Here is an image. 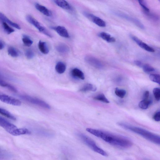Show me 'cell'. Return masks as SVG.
<instances>
[{
	"mask_svg": "<svg viewBox=\"0 0 160 160\" xmlns=\"http://www.w3.org/2000/svg\"><path fill=\"white\" fill-rule=\"evenodd\" d=\"M0 114L7 118L15 121L16 118L8 111L3 108H0Z\"/></svg>",
	"mask_w": 160,
	"mask_h": 160,
	"instance_id": "d4e9b609",
	"label": "cell"
},
{
	"mask_svg": "<svg viewBox=\"0 0 160 160\" xmlns=\"http://www.w3.org/2000/svg\"><path fill=\"white\" fill-rule=\"evenodd\" d=\"M139 3L142 7L147 12H149L150 10L146 6L144 1H139Z\"/></svg>",
	"mask_w": 160,
	"mask_h": 160,
	"instance_id": "e575fe53",
	"label": "cell"
},
{
	"mask_svg": "<svg viewBox=\"0 0 160 160\" xmlns=\"http://www.w3.org/2000/svg\"><path fill=\"white\" fill-rule=\"evenodd\" d=\"M150 96V92L149 91H146L144 92L143 95V100H148Z\"/></svg>",
	"mask_w": 160,
	"mask_h": 160,
	"instance_id": "74e56055",
	"label": "cell"
},
{
	"mask_svg": "<svg viewBox=\"0 0 160 160\" xmlns=\"http://www.w3.org/2000/svg\"><path fill=\"white\" fill-rule=\"evenodd\" d=\"M152 101L150 100H143L140 102L139 106L142 109L146 110L152 104Z\"/></svg>",
	"mask_w": 160,
	"mask_h": 160,
	"instance_id": "603a6c76",
	"label": "cell"
},
{
	"mask_svg": "<svg viewBox=\"0 0 160 160\" xmlns=\"http://www.w3.org/2000/svg\"><path fill=\"white\" fill-rule=\"evenodd\" d=\"M131 39L137 44L140 47L144 50L151 52H155V50L146 43L142 41L141 40L133 36H130Z\"/></svg>",
	"mask_w": 160,
	"mask_h": 160,
	"instance_id": "8fae6325",
	"label": "cell"
},
{
	"mask_svg": "<svg viewBox=\"0 0 160 160\" xmlns=\"http://www.w3.org/2000/svg\"><path fill=\"white\" fill-rule=\"evenodd\" d=\"M142 68L144 72L146 73H149L155 70V68L148 64L143 65Z\"/></svg>",
	"mask_w": 160,
	"mask_h": 160,
	"instance_id": "4dcf8cb0",
	"label": "cell"
},
{
	"mask_svg": "<svg viewBox=\"0 0 160 160\" xmlns=\"http://www.w3.org/2000/svg\"><path fill=\"white\" fill-rule=\"evenodd\" d=\"M22 40L24 45L27 47H31L33 43V41L27 35L23 36Z\"/></svg>",
	"mask_w": 160,
	"mask_h": 160,
	"instance_id": "83f0119b",
	"label": "cell"
},
{
	"mask_svg": "<svg viewBox=\"0 0 160 160\" xmlns=\"http://www.w3.org/2000/svg\"><path fill=\"white\" fill-rule=\"evenodd\" d=\"M8 53L9 55L14 58L17 57L19 55L18 51L13 47H10L8 48Z\"/></svg>",
	"mask_w": 160,
	"mask_h": 160,
	"instance_id": "484cf974",
	"label": "cell"
},
{
	"mask_svg": "<svg viewBox=\"0 0 160 160\" xmlns=\"http://www.w3.org/2000/svg\"><path fill=\"white\" fill-rule=\"evenodd\" d=\"M7 155V153L0 149V159L6 158Z\"/></svg>",
	"mask_w": 160,
	"mask_h": 160,
	"instance_id": "8d00e7d4",
	"label": "cell"
},
{
	"mask_svg": "<svg viewBox=\"0 0 160 160\" xmlns=\"http://www.w3.org/2000/svg\"><path fill=\"white\" fill-rule=\"evenodd\" d=\"M153 93L154 97L157 101L160 99V89L159 88H156L153 90Z\"/></svg>",
	"mask_w": 160,
	"mask_h": 160,
	"instance_id": "d6a6232c",
	"label": "cell"
},
{
	"mask_svg": "<svg viewBox=\"0 0 160 160\" xmlns=\"http://www.w3.org/2000/svg\"><path fill=\"white\" fill-rule=\"evenodd\" d=\"M22 100L29 102L32 104L37 105L46 109H50V106L47 103L41 100L27 95L20 96Z\"/></svg>",
	"mask_w": 160,
	"mask_h": 160,
	"instance_id": "277c9868",
	"label": "cell"
},
{
	"mask_svg": "<svg viewBox=\"0 0 160 160\" xmlns=\"http://www.w3.org/2000/svg\"><path fill=\"white\" fill-rule=\"evenodd\" d=\"M87 132L103 140L108 143L122 149L132 146V142L125 136L114 134L107 131L91 128H87Z\"/></svg>",
	"mask_w": 160,
	"mask_h": 160,
	"instance_id": "6da1fadb",
	"label": "cell"
},
{
	"mask_svg": "<svg viewBox=\"0 0 160 160\" xmlns=\"http://www.w3.org/2000/svg\"><path fill=\"white\" fill-rule=\"evenodd\" d=\"M94 99L96 100H98L108 104L110 103V101L103 94H100L95 96L94 98Z\"/></svg>",
	"mask_w": 160,
	"mask_h": 160,
	"instance_id": "4316f807",
	"label": "cell"
},
{
	"mask_svg": "<svg viewBox=\"0 0 160 160\" xmlns=\"http://www.w3.org/2000/svg\"><path fill=\"white\" fill-rule=\"evenodd\" d=\"M0 127L3 128L10 134L17 128L16 126L1 116H0Z\"/></svg>",
	"mask_w": 160,
	"mask_h": 160,
	"instance_id": "ba28073f",
	"label": "cell"
},
{
	"mask_svg": "<svg viewBox=\"0 0 160 160\" xmlns=\"http://www.w3.org/2000/svg\"><path fill=\"white\" fill-rule=\"evenodd\" d=\"M144 160H148V159H145Z\"/></svg>",
	"mask_w": 160,
	"mask_h": 160,
	"instance_id": "60d3db41",
	"label": "cell"
},
{
	"mask_svg": "<svg viewBox=\"0 0 160 160\" xmlns=\"http://www.w3.org/2000/svg\"><path fill=\"white\" fill-rule=\"evenodd\" d=\"M134 63L136 65L140 68H142L143 65V64H142L141 62L138 60L135 61Z\"/></svg>",
	"mask_w": 160,
	"mask_h": 160,
	"instance_id": "f35d334b",
	"label": "cell"
},
{
	"mask_svg": "<svg viewBox=\"0 0 160 160\" xmlns=\"http://www.w3.org/2000/svg\"><path fill=\"white\" fill-rule=\"evenodd\" d=\"M38 48L41 52L44 54L47 55L49 53L48 46L45 42L39 41L38 44Z\"/></svg>",
	"mask_w": 160,
	"mask_h": 160,
	"instance_id": "ac0fdd59",
	"label": "cell"
},
{
	"mask_svg": "<svg viewBox=\"0 0 160 160\" xmlns=\"http://www.w3.org/2000/svg\"><path fill=\"white\" fill-rule=\"evenodd\" d=\"M35 7L38 10L44 15L49 17L52 15V14L51 11L44 6L36 3L35 4Z\"/></svg>",
	"mask_w": 160,
	"mask_h": 160,
	"instance_id": "5bb4252c",
	"label": "cell"
},
{
	"mask_svg": "<svg viewBox=\"0 0 160 160\" xmlns=\"http://www.w3.org/2000/svg\"><path fill=\"white\" fill-rule=\"evenodd\" d=\"M85 60L89 64L97 69H102L104 67V65L102 62L93 56L91 55L86 56Z\"/></svg>",
	"mask_w": 160,
	"mask_h": 160,
	"instance_id": "8992f818",
	"label": "cell"
},
{
	"mask_svg": "<svg viewBox=\"0 0 160 160\" xmlns=\"http://www.w3.org/2000/svg\"><path fill=\"white\" fill-rule=\"evenodd\" d=\"M0 86L7 88L13 92H16L17 91L16 89L12 85L8 83L0 77Z\"/></svg>",
	"mask_w": 160,
	"mask_h": 160,
	"instance_id": "ffe728a7",
	"label": "cell"
},
{
	"mask_svg": "<svg viewBox=\"0 0 160 160\" xmlns=\"http://www.w3.org/2000/svg\"><path fill=\"white\" fill-rule=\"evenodd\" d=\"M71 76L74 77L82 80H84L85 79L84 73L78 68H73L71 71Z\"/></svg>",
	"mask_w": 160,
	"mask_h": 160,
	"instance_id": "e0dca14e",
	"label": "cell"
},
{
	"mask_svg": "<svg viewBox=\"0 0 160 160\" xmlns=\"http://www.w3.org/2000/svg\"><path fill=\"white\" fill-rule=\"evenodd\" d=\"M78 135L86 145L94 151L103 156H108L106 152L97 145L95 141L89 137L81 133L78 134Z\"/></svg>",
	"mask_w": 160,
	"mask_h": 160,
	"instance_id": "3957f363",
	"label": "cell"
},
{
	"mask_svg": "<svg viewBox=\"0 0 160 160\" xmlns=\"http://www.w3.org/2000/svg\"><path fill=\"white\" fill-rule=\"evenodd\" d=\"M4 22L9 24L11 26L17 28V29H21V27L19 25L11 21L3 14L0 12V23L2 24Z\"/></svg>",
	"mask_w": 160,
	"mask_h": 160,
	"instance_id": "4fadbf2b",
	"label": "cell"
},
{
	"mask_svg": "<svg viewBox=\"0 0 160 160\" xmlns=\"http://www.w3.org/2000/svg\"><path fill=\"white\" fill-rule=\"evenodd\" d=\"M116 95L121 98H123L127 94L126 91L122 89L116 88L115 90Z\"/></svg>",
	"mask_w": 160,
	"mask_h": 160,
	"instance_id": "f1b7e54d",
	"label": "cell"
},
{
	"mask_svg": "<svg viewBox=\"0 0 160 160\" xmlns=\"http://www.w3.org/2000/svg\"><path fill=\"white\" fill-rule=\"evenodd\" d=\"M66 69V66L64 63L59 62L55 66V70L57 72L62 74L65 72Z\"/></svg>",
	"mask_w": 160,
	"mask_h": 160,
	"instance_id": "7402d4cb",
	"label": "cell"
},
{
	"mask_svg": "<svg viewBox=\"0 0 160 160\" xmlns=\"http://www.w3.org/2000/svg\"><path fill=\"white\" fill-rule=\"evenodd\" d=\"M0 101L14 106H19L21 105V102L20 100L5 95L0 94Z\"/></svg>",
	"mask_w": 160,
	"mask_h": 160,
	"instance_id": "52a82bcc",
	"label": "cell"
},
{
	"mask_svg": "<svg viewBox=\"0 0 160 160\" xmlns=\"http://www.w3.org/2000/svg\"><path fill=\"white\" fill-rule=\"evenodd\" d=\"M84 15L89 20L98 26L102 27H104L106 26L105 22L98 17L87 12L84 13Z\"/></svg>",
	"mask_w": 160,
	"mask_h": 160,
	"instance_id": "9c48e42d",
	"label": "cell"
},
{
	"mask_svg": "<svg viewBox=\"0 0 160 160\" xmlns=\"http://www.w3.org/2000/svg\"><path fill=\"white\" fill-rule=\"evenodd\" d=\"M99 36L103 39L109 43H113L116 41V39L112 37L109 34L105 32L100 33Z\"/></svg>",
	"mask_w": 160,
	"mask_h": 160,
	"instance_id": "d6986e66",
	"label": "cell"
},
{
	"mask_svg": "<svg viewBox=\"0 0 160 160\" xmlns=\"http://www.w3.org/2000/svg\"><path fill=\"white\" fill-rule=\"evenodd\" d=\"M2 24L4 31L7 34H10L15 31V30L9 27L6 23L4 22Z\"/></svg>",
	"mask_w": 160,
	"mask_h": 160,
	"instance_id": "1f68e13d",
	"label": "cell"
},
{
	"mask_svg": "<svg viewBox=\"0 0 160 160\" xmlns=\"http://www.w3.org/2000/svg\"><path fill=\"white\" fill-rule=\"evenodd\" d=\"M118 124L122 128L138 134L154 144L160 145V137L159 135L144 129L124 123H118Z\"/></svg>",
	"mask_w": 160,
	"mask_h": 160,
	"instance_id": "7a4b0ae2",
	"label": "cell"
},
{
	"mask_svg": "<svg viewBox=\"0 0 160 160\" xmlns=\"http://www.w3.org/2000/svg\"><path fill=\"white\" fill-rule=\"evenodd\" d=\"M25 55L28 59L30 60L33 58L34 53L31 50L28 49L26 51Z\"/></svg>",
	"mask_w": 160,
	"mask_h": 160,
	"instance_id": "836d02e7",
	"label": "cell"
},
{
	"mask_svg": "<svg viewBox=\"0 0 160 160\" xmlns=\"http://www.w3.org/2000/svg\"><path fill=\"white\" fill-rule=\"evenodd\" d=\"M56 49L59 52L62 54L66 53L69 50L67 46L63 44H60L57 46Z\"/></svg>",
	"mask_w": 160,
	"mask_h": 160,
	"instance_id": "cb8c5ba5",
	"label": "cell"
},
{
	"mask_svg": "<svg viewBox=\"0 0 160 160\" xmlns=\"http://www.w3.org/2000/svg\"><path fill=\"white\" fill-rule=\"evenodd\" d=\"M153 119L157 122H159L160 121V112L158 111L156 112L154 115L153 117Z\"/></svg>",
	"mask_w": 160,
	"mask_h": 160,
	"instance_id": "d590c367",
	"label": "cell"
},
{
	"mask_svg": "<svg viewBox=\"0 0 160 160\" xmlns=\"http://www.w3.org/2000/svg\"><path fill=\"white\" fill-rule=\"evenodd\" d=\"M31 133V131L25 128H17L14 130L10 134L14 136H19L21 135H30Z\"/></svg>",
	"mask_w": 160,
	"mask_h": 160,
	"instance_id": "2e32d148",
	"label": "cell"
},
{
	"mask_svg": "<svg viewBox=\"0 0 160 160\" xmlns=\"http://www.w3.org/2000/svg\"><path fill=\"white\" fill-rule=\"evenodd\" d=\"M97 90V88L95 85L91 84H87L79 90L82 92H86L87 91H91L95 92Z\"/></svg>",
	"mask_w": 160,
	"mask_h": 160,
	"instance_id": "44dd1931",
	"label": "cell"
},
{
	"mask_svg": "<svg viewBox=\"0 0 160 160\" xmlns=\"http://www.w3.org/2000/svg\"><path fill=\"white\" fill-rule=\"evenodd\" d=\"M149 78L152 82L160 84V77L159 75H158V74H151L149 76Z\"/></svg>",
	"mask_w": 160,
	"mask_h": 160,
	"instance_id": "f546056e",
	"label": "cell"
},
{
	"mask_svg": "<svg viewBox=\"0 0 160 160\" xmlns=\"http://www.w3.org/2000/svg\"><path fill=\"white\" fill-rule=\"evenodd\" d=\"M54 1L57 5L63 9L67 10L72 9V7L70 4L66 1L63 0H55Z\"/></svg>",
	"mask_w": 160,
	"mask_h": 160,
	"instance_id": "9a60e30c",
	"label": "cell"
},
{
	"mask_svg": "<svg viewBox=\"0 0 160 160\" xmlns=\"http://www.w3.org/2000/svg\"><path fill=\"white\" fill-rule=\"evenodd\" d=\"M51 28L56 31L61 36L65 38H70L69 34L65 27L59 26L52 27Z\"/></svg>",
	"mask_w": 160,
	"mask_h": 160,
	"instance_id": "7c38bea8",
	"label": "cell"
},
{
	"mask_svg": "<svg viewBox=\"0 0 160 160\" xmlns=\"http://www.w3.org/2000/svg\"><path fill=\"white\" fill-rule=\"evenodd\" d=\"M115 13H116V15L121 17H122L126 20H127L133 23L136 25L138 26L139 28H141V29H144L145 27L144 25H143L141 22L138 20L133 17H130L128 15H126L121 13L116 12H115Z\"/></svg>",
	"mask_w": 160,
	"mask_h": 160,
	"instance_id": "30bf717a",
	"label": "cell"
},
{
	"mask_svg": "<svg viewBox=\"0 0 160 160\" xmlns=\"http://www.w3.org/2000/svg\"><path fill=\"white\" fill-rule=\"evenodd\" d=\"M27 20L31 24L35 26L38 31L43 33L46 36L50 37H52V35L46 29V28L43 26L40 23L38 22L35 18H34L32 16L28 15L26 17Z\"/></svg>",
	"mask_w": 160,
	"mask_h": 160,
	"instance_id": "5b68a950",
	"label": "cell"
},
{
	"mask_svg": "<svg viewBox=\"0 0 160 160\" xmlns=\"http://www.w3.org/2000/svg\"><path fill=\"white\" fill-rule=\"evenodd\" d=\"M4 47V44L0 41V50L2 49Z\"/></svg>",
	"mask_w": 160,
	"mask_h": 160,
	"instance_id": "ab89813d",
	"label": "cell"
}]
</instances>
